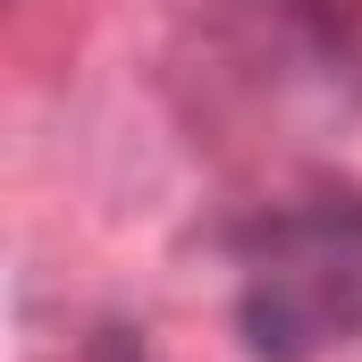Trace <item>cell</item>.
Listing matches in <instances>:
<instances>
[{"mask_svg": "<svg viewBox=\"0 0 362 362\" xmlns=\"http://www.w3.org/2000/svg\"><path fill=\"white\" fill-rule=\"evenodd\" d=\"M236 329L253 362H312L362 337V185L320 177L236 228Z\"/></svg>", "mask_w": 362, "mask_h": 362, "instance_id": "6da1fadb", "label": "cell"}]
</instances>
